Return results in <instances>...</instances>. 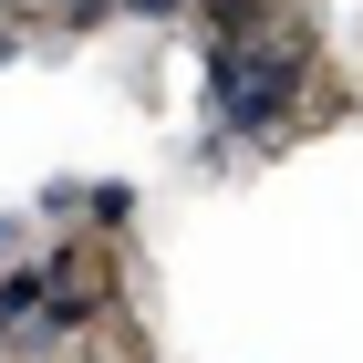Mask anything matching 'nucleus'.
Segmentation results:
<instances>
[{"label": "nucleus", "mask_w": 363, "mask_h": 363, "mask_svg": "<svg viewBox=\"0 0 363 363\" xmlns=\"http://www.w3.org/2000/svg\"><path fill=\"white\" fill-rule=\"evenodd\" d=\"M311 31L270 21L259 42H239V52H208V135H197V156L208 167H228L239 145H280L291 135V114H301V84H311Z\"/></svg>", "instance_id": "nucleus-1"}, {"label": "nucleus", "mask_w": 363, "mask_h": 363, "mask_svg": "<svg viewBox=\"0 0 363 363\" xmlns=\"http://www.w3.org/2000/svg\"><path fill=\"white\" fill-rule=\"evenodd\" d=\"M187 21H197V42H208V52H239V42H259V31L280 21V0H197Z\"/></svg>", "instance_id": "nucleus-2"}, {"label": "nucleus", "mask_w": 363, "mask_h": 363, "mask_svg": "<svg viewBox=\"0 0 363 363\" xmlns=\"http://www.w3.org/2000/svg\"><path fill=\"white\" fill-rule=\"evenodd\" d=\"M52 333V291L42 270H0V342H42Z\"/></svg>", "instance_id": "nucleus-3"}, {"label": "nucleus", "mask_w": 363, "mask_h": 363, "mask_svg": "<svg viewBox=\"0 0 363 363\" xmlns=\"http://www.w3.org/2000/svg\"><path fill=\"white\" fill-rule=\"evenodd\" d=\"M84 218L94 228H125V218H135V187H125V177H94V187H84Z\"/></svg>", "instance_id": "nucleus-4"}, {"label": "nucleus", "mask_w": 363, "mask_h": 363, "mask_svg": "<svg viewBox=\"0 0 363 363\" xmlns=\"http://www.w3.org/2000/svg\"><path fill=\"white\" fill-rule=\"evenodd\" d=\"M31 218H52V228H62V218H84V177H52V187L31 197Z\"/></svg>", "instance_id": "nucleus-5"}, {"label": "nucleus", "mask_w": 363, "mask_h": 363, "mask_svg": "<svg viewBox=\"0 0 363 363\" xmlns=\"http://www.w3.org/2000/svg\"><path fill=\"white\" fill-rule=\"evenodd\" d=\"M104 11H125V21H187L197 0H104Z\"/></svg>", "instance_id": "nucleus-6"}, {"label": "nucleus", "mask_w": 363, "mask_h": 363, "mask_svg": "<svg viewBox=\"0 0 363 363\" xmlns=\"http://www.w3.org/2000/svg\"><path fill=\"white\" fill-rule=\"evenodd\" d=\"M11 250H21V218H0V259H11Z\"/></svg>", "instance_id": "nucleus-7"}, {"label": "nucleus", "mask_w": 363, "mask_h": 363, "mask_svg": "<svg viewBox=\"0 0 363 363\" xmlns=\"http://www.w3.org/2000/svg\"><path fill=\"white\" fill-rule=\"evenodd\" d=\"M0 62H21V31H0Z\"/></svg>", "instance_id": "nucleus-8"}]
</instances>
